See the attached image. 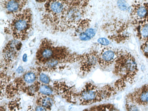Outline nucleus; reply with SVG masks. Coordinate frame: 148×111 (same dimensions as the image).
<instances>
[{"mask_svg": "<svg viewBox=\"0 0 148 111\" xmlns=\"http://www.w3.org/2000/svg\"><path fill=\"white\" fill-rule=\"evenodd\" d=\"M80 55L51 40L45 38L42 40L37 51L36 63L38 66H40L49 60L57 59L67 65L79 62Z\"/></svg>", "mask_w": 148, "mask_h": 111, "instance_id": "nucleus-1", "label": "nucleus"}, {"mask_svg": "<svg viewBox=\"0 0 148 111\" xmlns=\"http://www.w3.org/2000/svg\"><path fill=\"white\" fill-rule=\"evenodd\" d=\"M32 27V12L27 8L13 16L5 30L13 39L22 41L28 38Z\"/></svg>", "mask_w": 148, "mask_h": 111, "instance_id": "nucleus-2", "label": "nucleus"}, {"mask_svg": "<svg viewBox=\"0 0 148 111\" xmlns=\"http://www.w3.org/2000/svg\"><path fill=\"white\" fill-rule=\"evenodd\" d=\"M65 7V0H47L41 15L43 24L53 31L60 32Z\"/></svg>", "mask_w": 148, "mask_h": 111, "instance_id": "nucleus-3", "label": "nucleus"}, {"mask_svg": "<svg viewBox=\"0 0 148 111\" xmlns=\"http://www.w3.org/2000/svg\"><path fill=\"white\" fill-rule=\"evenodd\" d=\"M138 72L137 64L131 54L123 51L115 62L113 73L119 79L132 84Z\"/></svg>", "mask_w": 148, "mask_h": 111, "instance_id": "nucleus-4", "label": "nucleus"}, {"mask_svg": "<svg viewBox=\"0 0 148 111\" xmlns=\"http://www.w3.org/2000/svg\"><path fill=\"white\" fill-rule=\"evenodd\" d=\"M39 73L35 71H29L22 77L14 79L8 83L5 88L4 94L8 98L15 97L20 92H24L28 86L37 81Z\"/></svg>", "mask_w": 148, "mask_h": 111, "instance_id": "nucleus-5", "label": "nucleus"}, {"mask_svg": "<svg viewBox=\"0 0 148 111\" xmlns=\"http://www.w3.org/2000/svg\"><path fill=\"white\" fill-rule=\"evenodd\" d=\"M102 101L100 88L91 82H88L79 92H77L76 104L91 105Z\"/></svg>", "mask_w": 148, "mask_h": 111, "instance_id": "nucleus-6", "label": "nucleus"}, {"mask_svg": "<svg viewBox=\"0 0 148 111\" xmlns=\"http://www.w3.org/2000/svg\"><path fill=\"white\" fill-rule=\"evenodd\" d=\"M22 47L21 41L18 40H11L9 41L2 50V65L3 70L13 65L18 58Z\"/></svg>", "mask_w": 148, "mask_h": 111, "instance_id": "nucleus-7", "label": "nucleus"}, {"mask_svg": "<svg viewBox=\"0 0 148 111\" xmlns=\"http://www.w3.org/2000/svg\"><path fill=\"white\" fill-rule=\"evenodd\" d=\"M130 20L133 24L148 23V0H136L130 8Z\"/></svg>", "mask_w": 148, "mask_h": 111, "instance_id": "nucleus-8", "label": "nucleus"}, {"mask_svg": "<svg viewBox=\"0 0 148 111\" xmlns=\"http://www.w3.org/2000/svg\"><path fill=\"white\" fill-rule=\"evenodd\" d=\"M123 51L111 47L103 48L99 52L98 64L103 69H106L110 66L113 63H114Z\"/></svg>", "mask_w": 148, "mask_h": 111, "instance_id": "nucleus-9", "label": "nucleus"}, {"mask_svg": "<svg viewBox=\"0 0 148 111\" xmlns=\"http://www.w3.org/2000/svg\"><path fill=\"white\" fill-rule=\"evenodd\" d=\"M99 52L96 50L90 51L89 52L81 54L80 59V72L85 75L91 72L98 64Z\"/></svg>", "mask_w": 148, "mask_h": 111, "instance_id": "nucleus-10", "label": "nucleus"}, {"mask_svg": "<svg viewBox=\"0 0 148 111\" xmlns=\"http://www.w3.org/2000/svg\"><path fill=\"white\" fill-rule=\"evenodd\" d=\"M126 103L145 107L148 105V84L137 88L127 95Z\"/></svg>", "mask_w": 148, "mask_h": 111, "instance_id": "nucleus-11", "label": "nucleus"}, {"mask_svg": "<svg viewBox=\"0 0 148 111\" xmlns=\"http://www.w3.org/2000/svg\"><path fill=\"white\" fill-rule=\"evenodd\" d=\"M53 89L57 94L69 103L76 104V92L63 82H55L53 84Z\"/></svg>", "mask_w": 148, "mask_h": 111, "instance_id": "nucleus-12", "label": "nucleus"}, {"mask_svg": "<svg viewBox=\"0 0 148 111\" xmlns=\"http://www.w3.org/2000/svg\"><path fill=\"white\" fill-rule=\"evenodd\" d=\"M27 2V0H1V5L5 12L13 16L23 11Z\"/></svg>", "mask_w": 148, "mask_h": 111, "instance_id": "nucleus-13", "label": "nucleus"}, {"mask_svg": "<svg viewBox=\"0 0 148 111\" xmlns=\"http://www.w3.org/2000/svg\"><path fill=\"white\" fill-rule=\"evenodd\" d=\"M36 104L45 108L47 111L50 110L53 105V99L49 96L40 95L36 101Z\"/></svg>", "mask_w": 148, "mask_h": 111, "instance_id": "nucleus-14", "label": "nucleus"}, {"mask_svg": "<svg viewBox=\"0 0 148 111\" xmlns=\"http://www.w3.org/2000/svg\"><path fill=\"white\" fill-rule=\"evenodd\" d=\"M138 26V38L144 42H148V23L142 24Z\"/></svg>", "mask_w": 148, "mask_h": 111, "instance_id": "nucleus-15", "label": "nucleus"}, {"mask_svg": "<svg viewBox=\"0 0 148 111\" xmlns=\"http://www.w3.org/2000/svg\"><path fill=\"white\" fill-rule=\"evenodd\" d=\"M53 89L48 86L47 84L41 83L39 88L38 94L40 95H46L51 96L53 93Z\"/></svg>", "mask_w": 148, "mask_h": 111, "instance_id": "nucleus-16", "label": "nucleus"}, {"mask_svg": "<svg viewBox=\"0 0 148 111\" xmlns=\"http://www.w3.org/2000/svg\"><path fill=\"white\" fill-rule=\"evenodd\" d=\"M90 111H116V108L112 104H104L90 108Z\"/></svg>", "mask_w": 148, "mask_h": 111, "instance_id": "nucleus-17", "label": "nucleus"}, {"mask_svg": "<svg viewBox=\"0 0 148 111\" xmlns=\"http://www.w3.org/2000/svg\"><path fill=\"white\" fill-rule=\"evenodd\" d=\"M9 110L11 111H18L21 109L20 106V99H16L9 103L8 104Z\"/></svg>", "mask_w": 148, "mask_h": 111, "instance_id": "nucleus-18", "label": "nucleus"}, {"mask_svg": "<svg viewBox=\"0 0 148 111\" xmlns=\"http://www.w3.org/2000/svg\"><path fill=\"white\" fill-rule=\"evenodd\" d=\"M126 82H125L124 81L121 79H119L115 82L114 87L118 92L121 91L125 89L126 86Z\"/></svg>", "mask_w": 148, "mask_h": 111, "instance_id": "nucleus-19", "label": "nucleus"}, {"mask_svg": "<svg viewBox=\"0 0 148 111\" xmlns=\"http://www.w3.org/2000/svg\"><path fill=\"white\" fill-rule=\"evenodd\" d=\"M117 5L120 10L123 11H128L130 8L125 0H118Z\"/></svg>", "mask_w": 148, "mask_h": 111, "instance_id": "nucleus-20", "label": "nucleus"}, {"mask_svg": "<svg viewBox=\"0 0 148 111\" xmlns=\"http://www.w3.org/2000/svg\"><path fill=\"white\" fill-rule=\"evenodd\" d=\"M39 79L41 83L45 84H48L50 82L49 77L44 73H39Z\"/></svg>", "mask_w": 148, "mask_h": 111, "instance_id": "nucleus-21", "label": "nucleus"}, {"mask_svg": "<svg viewBox=\"0 0 148 111\" xmlns=\"http://www.w3.org/2000/svg\"><path fill=\"white\" fill-rule=\"evenodd\" d=\"M141 50L145 57L148 59V42L143 43L141 46Z\"/></svg>", "mask_w": 148, "mask_h": 111, "instance_id": "nucleus-22", "label": "nucleus"}, {"mask_svg": "<svg viewBox=\"0 0 148 111\" xmlns=\"http://www.w3.org/2000/svg\"><path fill=\"white\" fill-rule=\"evenodd\" d=\"M126 109L128 111H138L139 108L136 105L131 103H126L125 105Z\"/></svg>", "mask_w": 148, "mask_h": 111, "instance_id": "nucleus-23", "label": "nucleus"}, {"mask_svg": "<svg viewBox=\"0 0 148 111\" xmlns=\"http://www.w3.org/2000/svg\"><path fill=\"white\" fill-rule=\"evenodd\" d=\"M83 32H85L86 34L91 39L92 38L95 36L96 34L95 30L92 28L90 27L88 28L86 30H85Z\"/></svg>", "mask_w": 148, "mask_h": 111, "instance_id": "nucleus-24", "label": "nucleus"}, {"mask_svg": "<svg viewBox=\"0 0 148 111\" xmlns=\"http://www.w3.org/2000/svg\"><path fill=\"white\" fill-rule=\"evenodd\" d=\"M98 42L100 45L106 46L110 44V41L105 38H99L98 39Z\"/></svg>", "mask_w": 148, "mask_h": 111, "instance_id": "nucleus-25", "label": "nucleus"}, {"mask_svg": "<svg viewBox=\"0 0 148 111\" xmlns=\"http://www.w3.org/2000/svg\"><path fill=\"white\" fill-rule=\"evenodd\" d=\"M36 111H47L45 108L41 106H36V108H34V110Z\"/></svg>", "mask_w": 148, "mask_h": 111, "instance_id": "nucleus-26", "label": "nucleus"}, {"mask_svg": "<svg viewBox=\"0 0 148 111\" xmlns=\"http://www.w3.org/2000/svg\"><path fill=\"white\" fill-rule=\"evenodd\" d=\"M23 69L22 66H19L16 70V72L18 73H23Z\"/></svg>", "mask_w": 148, "mask_h": 111, "instance_id": "nucleus-27", "label": "nucleus"}, {"mask_svg": "<svg viewBox=\"0 0 148 111\" xmlns=\"http://www.w3.org/2000/svg\"><path fill=\"white\" fill-rule=\"evenodd\" d=\"M23 60L24 62H27V56L26 54H24L23 56Z\"/></svg>", "mask_w": 148, "mask_h": 111, "instance_id": "nucleus-28", "label": "nucleus"}, {"mask_svg": "<svg viewBox=\"0 0 148 111\" xmlns=\"http://www.w3.org/2000/svg\"><path fill=\"white\" fill-rule=\"evenodd\" d=\"M47 1V0H36V1L39 2V3H45Z\"/></svg>", "mask_w": 148, "mask_h": 111, "instance_id": "nucleus-29", "label": "nucleus"}]
</instances>
